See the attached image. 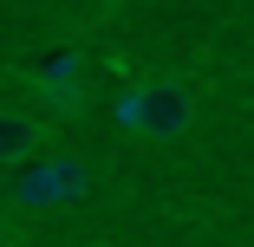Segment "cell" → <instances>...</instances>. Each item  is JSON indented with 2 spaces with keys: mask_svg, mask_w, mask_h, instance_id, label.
Segmentation results:
<instances>
[{
  "mask_svg": "<svg viewBox=\"0 0 254 247\" xmlns=\"http://www.w3.org/2000/svg\"><path fill=\"white\" fill-rule=\"evenodd\" d=\"M72 195H85V163L78 156H39L26 176H13V202H26V208H59Z\"/></svg>",
  "mask_w": 254,
  "mask_h": 247,
  "instance_id": "obj_2",
  "label": "cell"
},
{
  "mask_svg": "<svg viewBox=\"0 0 254 247\" xmlns=\"http://www.w3.org/2000/svg\"><path fill=\"white\" fill-rule=\"evenodd\" d=\"M39 143H46V124H39V117H26V111H0V169L33 163Z\"/></svg>",
  "mask_w": 254,
  "mask_h": 247,
  "instance_id": "obj_3",
  "label": "cell"
},
{
  "mask_svg": "<svg viewBox=\"0 0 254 247\" xmlns=\"http://www.w3.org/2000/svg\"><path fill=\"white\" fill-rule=\"evenodd\" d=\"M118 124H124L130 137L170 143V137H183V130L195 124V91H189L183 78H137V85H124V98H118Z\"/></svg>",
  "mask_w": 254,
  "mask_h": 247,
  "instance_id": "obj_1",
  "label": "cell"
},
{
  "mask_svg": "<svg viewBox=\"0 0 254 247\" xmlns=\"http://www.w3.org/2000/svg\"><path fill=\"white\" fill-rule=\"evenodd\" d=\"M33 85H39V98H46V104H59V111H78V104H85V91H78L72 65H59L53 78H33Z\"/></svg>",
  "mask_w": 254,
  "mask_h": 247,
  "instance_id": "obj_4",
  "label": "cell"
},
{
  "mask_svg": "<svg viewBox=\"0 0 254 247\" xmlns=\"http://www.w3.org/2000/svg\"><path fill=\"white\" fill-rule=\"evenodd\" d=\"M91 247H98V241H91Z\"/></svg>",
  "mask_w": 254,
  "mask_h": 247,
  "instance_id": "obj_5",
  "label": "cell"
}]
</instances>
